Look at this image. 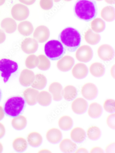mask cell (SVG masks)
Masks as SVG:
<instances>
[{"label": "cell", "mask_w": 115, "mask_h": 153, "mask_svg": "<svg viewBox=\"0 0 115 153\" xmlns=\"http://www.w3.org/2000/svg\"><path fill=\"white\" fill-rule=\"evenodd\" d=\"M74 10L77 18L87 22L95 19L98 13L97 4L94 0H78Z\"/></svg>", "instance_id": "cell-1"}, {"label": "cell", "mask_w": 115, "mask_h": 153, "mask_svg": "<svg viewBox=\"0 0 115 153\" xmlns=\"http://www.w3.org/2000/svg\"><path fill=\"white\" fill-rule=\"evenodd\" d=\"M58 39L66 51L73 52L80 46L81 36L77 30L71 27H68L60 33Z\"/></svg>", "instance_id": "cell-2"}, {"label": "cell", "mask_w": 115, "mask_h": 153, "mask_svg": "<svg viewBox=\"0 0 115 153\" xmlns=\"http://www.w3.org/2000/svg\"><path fill=\"white\" fill-rule=\"evenodd\" d=\"M25 104V100L22 97L19 96L12 97L7 101L5 104V113L7 115L11 117H17L23 111Z\"/></svg>", "instance_id": "cell-3"}, {"label": "cell", "mask_w": 115, "mask_h": 153, "mask_svg": "<svg viewBox=\"0 0 115 153\" xmlns=\"http://www.w3.org/2000/svg\"><path fill=\"white\" fill-rule=\"evenodd\" d=\"M44 51L46 56L53 61L61 59L66 51L62 43L56 40H52L47 42L45 46Z\"/></svg>", "instance_id": "cell-4"}, {"label": "cell", "mask_w": 115, "mask_h": 153, "mask_svg": "<svg viewBox=\"0 0 115 153\" xmlns=\"http://www.w3.org/2000/svg\"><path fill=\"white\" fill-rule=\"evenodd\" d=\"M17 63L9 59H3L0 60V71L1 76L5 83L8 80L11 74L16 72L18 69Z\"/></svg>", "instance_id": "cell-5"}, {"label": "cell", "mask_w": 115, "mask_h": 153, "mask_svg": "<svg viewBox=\"0 0 115 153\" xmlns=\"http://www.w3.org/2000/svg\"><path fill=\"white\" fill-rule=\"evenodd\" d=\"M13 17L15 20L22 21L26 19L28 17L30 11L26 6L20 4H17L13 7L11 10Z\"/></svg>", "instance_id": "cell-6"}, {"label": "cell", "mask_w": 115, "mask_h": 153, "mask_svg": "<svg viewBox=\"0 0 115 153\" xmlns=\"http://www.w3.org/2000/svg\"><path fill=\"white\" fill-rule=\"evenodd\" d=\"M93 56V53L92 48L87 45H82L77 50L75 57L79 61L87 62L90 61Z\"/></svg>", "instance_id": "cell-7"}, {"label": "cell", "mask_w": 115, "mask_h": 153, "mask_svg": "<svg viewBox=\"0 0 115 153\" xmlns=\"http://www.w3.org/2000/svg\"><path fill=\"white\" fill-rule=\"evenodd\" d=\"M38 47L37 41L31 38H25L21 43V48L23 51L28 54L35 53Z\"/></svg>", "instance_id": "cell-8"}, {"label": "cell", "mask_w": 115, "mask_h": 153, "mask_svg": "<svg viewBox=\"0 0 115 153\" xmlns=\"http://www.w3.org/2000/svg\"><path fill=\"white\" fill-rule=\"evenodd\" d=\"M97 53L99 58L105 61L112 60L114 55L113 48L110 45L107 44L101 45L98 49Z\"/></svg>", "instance_id": "cell-9"}, {"label": "cell", "mask_w": 115, "mask_h": 153, "mask_svg": "<svg viewBox=\"0 0 115 153\" xmlns=\"http://www.w3.org/2000/svg\"><path fill=\"white\" fill-rule=\"evenodd\" d=\"M50 34L49 29L44 25H42L35 29L33 34V37L37 42L43 43L48 40Z\"/></svg>", "instance_id": "cell-10"}, {"label": "cell", "mask_w": 115, "mask_h": 153, "mask_svg": "<svg viewBox=\"0 0 115 153\" xmlns=\"http://www.w3.org/2000/svg\"><path fill=\"white\" fill-rule=\"evenodd\" d=\"M98 89L96 85L91 83H86L83 86L81 93L85 99L91 100L95 99L98 94Z\"/></svg>", "instance_id": "cell-11"}, {"label": "cell", "mask_w": 115, "mask_h": 153, "mask_svg": "<svg viewBox=\"0 0 115 153\" xmlns=\"http://www.w3.org/2000/svg\"><path fill=\"white\" fill-rule=\"evenodd\" d=\"M75 60L70 56H66L63 57L58 61L57 63L58 68L63 72L70 71L74 66Z\"/></svg>", "instance_id": "cell-12"}, {"label": "cell", "mask_w": 115, "mask_h": 153, "mask_svg": "<svg viewBox=\"0 0 115 153\" xmlns=\"http://www.w3.org/2000/svg\"><path fill=\"white\" fill-rule=\"evenodd\" d=\"M35 78V75L32 71L28 69L23 70L21 72L19 78L20 84L25 87L31 85Z\"/></svg>", "instance_id": "cell-13"}, {"label": "cell", "mask_w": 115, "mask_h": 153, "mask_svg": "<svg viewBox=\"0 0 115 153\" xmlns=\"http://www.w3.org/2000/svg\"><path fill=\"white\" fill-rule=\"evenodd\" d=\"M88 107L87 101L82 98L75 99L72 104V108L75 113L81 114L84 113L86 111Z\"/></svg>", "instance_id": "cell-14"}, {"label": "cell", "mask_w": 115, "mask_h": 153, "mask_svg": "<svg viewBox=\"0 0 115 153\" xmlns=\"http://www.w3.org/2000/svg\"><path fill=\"white\" fill-rule=\"evenodd\" d=\"M88 72V69L86 65L81 63L76 64L72 70L73 76L78 79H82L85 78Z\"/></svg>", "instance_id": "cell-15"}, {"label": "cell", "mask_w": 115, "mask_h": 153, "mask_svg": "<svg viewBox=\"0 0 115 153\" xmlns=\"http://www.w3.org/2000/svg\"><path fill=\"white\" fill-rule=\"evenodd\" d=\"M39 92L34 88H28L25 90L23 94L28 104L34 105L37 103V97Z\"/></svg>", "instance_id": "cell-16"}, {"label": "cell", "mask_w": 115, "mask_h": 153, "mask_svg": "<svg viewBox=\"0 0 115 153\" xmlns=\"http://www.w3.org/2000/svg\"><path fill=\"white\" fill-rule=\"evenodd\" d=\"M49 91L52 94L53 100L56 101L60 100L63 96V87L62 85L58 82H54L50 85Z\"/></svg>", "instance_id": "cell-17"}, {"label": "cell", "mask_w": 115, "mask_h": 153, "mask_svg": "<svg viewBox=\"0 0 115 153\" xmlns=\"http://www.w3.org/2000/svg\"><path fill=\"white\" fill-rule=\"evenodd\" d=\"M1 27L8 33L14 32L17 29L16 22L11 18H7L4 19L1 22Z\"/></svg>", "instance_id": "cell-18"}, {"label": "cell", "mask_w": 115, "mask_h": 153, "mask_svg": "<svg viewBox=\"0 0 115 153\" xmlns=\"http://www.w3.org/2000/svg\"><path fill=\"white\" fill-rule=\"evenodd\" d=\"M46 137L48 141L50 143L56 144L61 141L62 134L59 129L53 128L50 129L47 131Z\"/></svg>", "instance_id": "cell-19"}, {"label": "cell", "mask_w": 115, "mask_h": 153, "mask_svg": "<svg viewBox=\"0 0 115 153\" xmlns=\"http://www.w3.org/2000/svg\"><path fill=\"white\" fill-rule=\"evenodd\" d=\"M18 29L20 33L25 36H28L31 35L34 30L32 23L28 21L21 22L18 25Z\"/></svg>", "instance_id": "cell-20"}, {"label": "cell", "mask_w": 115, "mask_h": 153, "mask_svg": "<svg viewBox=\"0 0 115 153\" xmlns=\"http://www.w3.org/2000/svg\"><path fill=\"white\" fill-rule=\"evenodd\" d=\"M70 136L74 141L81 143L84 141L86 136L85 132L83 128L77 127L72 130Z\"/></svg>", "instance_id": "cell-21"}, {"label": "cell", "mask_w": 115, "mask_h": 153, "mask_svg": "<svg viewBox=\"0 0 115 153\" xmlns=\"http://www.w3.org/2000/svg\"><path fill=\"white\" fill-rule=\"evenodd\" d=\"M47 83L46 76L42 74H38L35 76V78L31 84V86L37 90H42L46 87Z\"/></svg>", "instance_id": "cell-22"}, {"label": "cell", "mask_w": 115, "mask_h": 153, "mask_svg": "<svg viewBox=\"0 0 115 153\" xmlns=\"http://www.w3.org/2000/svg\"><path fill=\"white\" fill-rule=\"evenodd\" d=\"M59 147L61 151L65 153H71L76 149V144L68 138L63 139L59 145Z\"/></svg>", "instance_id": "cell-23"}, {"label": "cell", "mask_w": 115, "mask_h": 153, "mask_svg": "<svg viewBox=\"0 0 115 153\" xmlns=\"http://www.w3.org/2000/svg\"><path fill=\"white\" fill-rule=\"evenodd\" d=\"M29 144L31 146L36 147L42 144L43 138L41 135L37 132H32L29 134L27 137Z\"/></svg>", "instance_id": "cell-24"}, {"label": "cell", "mask_w": 115, "mask_h": 153, "mask_svg": "<svg viewBox=\"0 0 115 153\" xmlns=\"http://www.w3.org/2000/svg\"><path fill=\"white\" fill-rule=\"evenodd\" d=\"M89 70L91 74L96 77H100L103 76L105 71L104 65L98 62L92 64L89 68Z\"/></svg>", "instance_id": "cell-25"}, {"label": "cell", "mask_w": 115, "mask_h": 153, "mask_svg": "<svg viewBox=\"0 0 115 153\" xmlns=\"http://www.w3.org/2000/svg\"><path fill=\"white\" fill-rule=\"evenodd\" d=\"M85 40L88 44L92 45L97 44L101 39L100 35L94 33L91 29H89L84 35Z\"/></svg>", "instance_id": "cell-26"}, {"label": "cell", "mask_w": 115, "mask_h": 153, "mask_svg": "<svg viewBox=\"0 0 115 153\" xmlns=\"http://www.w3.org/2000/svg\"><path fill=\"white\" fill-rule=\"evenodd\" d=\"M101 16L102 18L106 21L111 22L113 21L115 17L114 8L110 6L105 7L101 10Z\"/></svg>", "instance_id": "cell-27"}, {"label": "cell", "mask_w": 115, "mask_h": 153, "mask_svg": "<svg viewBox=\"0 0 115 153\" xmlns=\"http://www.w3.org/2000/svg\"><path fill=\"white\" fill-rule=\"evenodd\" d=\"M52 101V96L47 91H42L38 94L37 101L41 105L48 106L50 104Z\"/></svg>", "instance_id": "cell-28"}, {"label": "cell", "mask_w": 115, "mask_h": 153, "mask_svg": "<svg viewBox=\"0 0 115 153\" xmlns=\"http://www.w3.org/2000/svg\"><path fill=\"white\" fill-rule=\"evenodd\" d=\"M11 124L14 128L17 130L23 129L27 124V120L23 116H19L15 117L12 119Z\"/></svg>", "instance_id": "cell-29"}, {"label": "cell", "mask_w": 115, "mask_h": 153, "mask_svg": "<svg viewBox=\"0 0 115 153\" xmlns=\"http://www.w3.org/2000/svg\"><path fill=\"white\" fill-rule=\"evenodd\" d=\"M76 88L72 85H68L64 88L63 96L66 100L70 101L73 100L77 96Z\"/></svg>", "instance_id": "cell-30"}, {"label": "cell", "mask_w": 115, "mask_h": 153, "mask_svg": "<svg viewBox=\"0 0 115 153\" xmlns=\"http://www.w3.org/2000/svg\"><path fill=\"white\" fill-rule=\"evenodd\" d=\"M102 106L97 103H93L89 105L88 114L90 117L96 118L99 117L102 114Z\"/></svg>", "instance_id": "cell-31"}, {"label": "cell", "mask_w": 115, "mask_h": 153, "mask_svg": "<svg viewBox=\"0 0 115 153\" xmlns=\"http://www.w3.org/2000/svg\"><path fill=\"white\" fill-rule=\"evenodd\" d=\"M28 144L25 138L18 137L16 139L13 143V146L16 151L21 152L26 149L28 147Z\"/></svg>", "instance_id": "cell-32"}, {"label": "cell", "mask_w": 115, "mask_h": 153, "mask_svg": "<svg viewBox=\"0 0 115 153\" xmlns=\"http://www.w3.org/2000/svg\"><path fill=\"white\" fill-rule=\"evenodd\" d=\"M58 125L61 129L68 131L71 128L73 125V121L70 117L67 116H63L60 119Z\"/></svg>", "instance_id": "cell-33"}, {"label": "cell", "mask_w": 115, "mask_h": 153, "mask_svg": "<svg viewBox=\"0 0 115 153\" xmlns=\"http://www.w3.org/2000/svg\"><path fill=\"white\" fill-rule=\"evenodd\" d=\"M92 30L96 33L103 32L105 28V22L100 18H97L93 20L91 23Z\"/></svg>", "instance_id": "cell-34"}, {"label": "cell", "mask_w": 115, "mask_h": 153, "mask_svg": "<svg viewBox=\"0 0 115 153\" xmlns=\"http://www.w3.org/2000/svg\"><path fill=\"white\" fill-rule=\"evenodd\" d=\"M39 63L37 66L38 69L42 71H46L50 68L51 63L49 60L44 55H40L38 56Z\"/></svg>", "instance_id": "cell-35"}, {"label": "cell", "mask_w": 115, "mask_h": 153, "mask_svg": "<svg viewBox=\"0 0 115 153\" xmlns=\"http://www.w3.org/2000/svg\"><path fill=\"white\" fill-rule=\"evenodd\" d=\"M39 63L38 57L34 55H31L27 58L25 61V65L29 69H32L36 68Z\"/></svg>", "instance_id": "cell-36"}, {"label": "cell", "mask_w": 115, "mask_h": 153, "mask_svg": "<svg viewBox=\"0 0 115 153\" xmlns=\"http://www.w3.org/2000/svg\"><path fill=\"white\" fill-rule=\"evenodd\" d=\"M87 135L88 137L91 140H97L100 136L101 131L98 127L95 126H92L88 129Z\"/></svg>", "instance_id": "cell-37"}, {"label": "cell", "mask_w": 115, "mask_h": 153, "mask_svg": "<svg viewBox=\"0 0 115 153\" xmlns=\"http://www.w3.org/2000/svg\"><path fill=\"white\" fill-rule=\"evenodd\" d=\"M104 108L106 111L109 113H113L115 111V102L112 99L107 100L105 102Z\"/></svg>", "instance_id": "cell-38"}, {"label": "cell", "mask_w": 115, "mask_h": 153, "mask_svg": "<svg viewBox=\"0 0 115 153\" xmlns=\"http://www.w3.org/2000/svg\"><path fill=\"white\" fill-rule=\"evenodd\" d=\"M40 4L41 7L44 10H49L53 6V0H40Z\"/></svg>", "instance_id": "cell-39"}, {"label": "cell", "mask_w": 115, "mask_h": 153, "mask_svg": "<svg viewBox=\"0 0 115 153\" xmlns=\"http://www.w3.org/2000/svg\"><path fill=\"white\" fill-rule=\"evenodd\" d=\"M115 113L111 114L108 117L107 122L108 126L112 129L115 128Z\"/></svg>", "instance_id": "cell-40"}, {"label": "cell", "mask_w": 115, "mask_h": 153, "mask_svg": "<svg viewBox=\"0 0 115 153\" xmlns=\"http://www.w3.org/2000/svg\"><path fill=\"white\" fill-rule=\"evenodd\" d=\"M115 143H111L108 145L106 148L107 153H115Z\"/></svg>", "instance_id": "cell-41"}, {"label": "cell", "mask_w": 115, "mask_h": 153, "mask_svg": "<svg viewBox=\"0 0 115 153\" xmlns=\"http://www.w3.org/2000/svg\"><path fill=\"white\" fill-rule=\"evenodd\" d=\"M5 133V129L4 125L0 123V139L2 138Z\"/></svg>", "instance_id": "cell-42"}, {"label": "cell", "mask_w": 115, "mask_h": 153, "mask_svg": "<svg viewBox=\"0 0 115 153\" xmlns=\"http://www.w3.org/2000/svg\"><path fill=\"white\" fill-rule=\"evenodd\" d=\"M6 39V36L4 32L0 29V44L3 43Z\"/></svg>", "instance_id": "cell-43"}, {"label": "cell", "mask_w": 115, "mask_h": 153, "mask_svg": "<svg viewBox=\"0 0 115 153\" xmlns=\"http://www.w3.org/2000/svg\"><path fill=\"white\" fill-rule=\"evenodd\" d=\"M21 3L25 5H30L33 4L36 0H19Z\"/></svg>", "instance_id": "cell-44"}, {"label": "cell", "mask_w": 115, "mask_h": 153, "mask_svg": "<svg viewBox=\"0 0 115 153\" xmlns=\"http://www.w3.org/2000/svg\"><path fill=\"white\" fill-rule=\"evenodd\" d=\"M90 153H104V151L101 148L96 147L91 149Z\"/></svg>", "instance_id": "cell-45"}, {"label": "cell", "mask_w": 115, "mask_h": 153, "mask_svg": "<svg viewBox=\"0 0 115 153\" xmlns=\"http://www.w3.org/2000/svg\"><path fill=\"white\" fill-rule=\"evenodd\" d=\"M4 116V113L3 108L1 106H0V121L2 120Z\"/></svg>", "instance_id": "cell-46"}, {"label": "cell", "mask_w": 115, "mask_h": 153, "mask_svg": "<svg viewBox=\"0 0 115 153\" xmlns=\"http://www.w3.org/2000/svg\"><path fill=\"white\" fill-rule=\"evenodd\" d=\"M87 150L84 148H81L76 151L75 153H88Z\"/></svg>", "instance_id": "cell-47"}, {"label": "cell", "mask_w": 115, "mask_h": 153, "mask_svg": "<svg viewBox=\"0 0 115 153\" xmlns=\"http://www.w3.org/2000/svg\"><path fill=\"white\" fill-rule=\"evenodd\" d=\"M105 1L107 3L109 4H114L115 0H105Z\"/></svg>", "instance_id": "cell-48"}, {"label": "cell", "mask_w": 115, "mask_h": 153, "mask_svg": "<svg viewBox=\"0 0 115 153\" xmlns=\"http://www.w3.org/2000/svg\"><path fill=\"white\" fill-rule=\"evenodd\" d=\"M3 150V146L2 144L0 143V153L2 152Z\"/></svg>", "instance_id": "cell-49"}, {"label": "cell", "mask_w": 115, "mask_h": 153, "mask_svg": "<svg viewBox=\"0 0 115 153\" xmlns=\"http://www.w3.org/2000/svg\"><path fill=\"white\" fill-rule=\"evenodd\" d=\"M5 0H0V6L3 5L5 2Z\"/></svg>", "instance_id": "cell-50"}, {"label": "cell", "mask_w": 115, "mask_h": 153, "mask_svg": "<svg viewBox=\"0 0 115 153\" xmlns=\"http://www.w3.org/2000/svg\"><path fill=\"white\" fill-rule=\"evenodd\" d=\"M2 94L1 92V90H0V101H1V98Z\"/></svg>", "instance_id": "cell-51"}, {"label": "cell", "mask_w": 115, "mask_h": 153, "mask_svg": "<svg viewBox=\"0 0 115 153\" xmlns=\"http://www.w3.org/2000/svg\"><path fill=\"white\" fill-rule=\"evenodd\" d=\"M61 0H54V1L55 2H58L60 1Z\"/></svg>", "instance_id": "cell-52"}, {"label": "cell", "mask_w": 115, "mask_h": 153, "mask_svg": "<svg viewBox=\"0 0 115 153\" xmlns=\"http://www.w3.org/2000/svg\"><path fill=\"white\" fill-rule=\"evenodd\" d=\"M64 1L67 2H69L72 1V0H64Z\"/></svg>", "instance_id": "cell-53"}, {"label": "cell", "mask_w": 115, "mask_h": 153, "mask_svg": "<svg viewBox=\"0 0 115 153\" xmlns=\"http://www.w3.org/2000/svg\"><path fill=\"white\" fill-rule=\"evenodd\" d=\"M96 1H103V0H96Z\"/></svg>", "instance_id": "cell-54"}]
</instances>
